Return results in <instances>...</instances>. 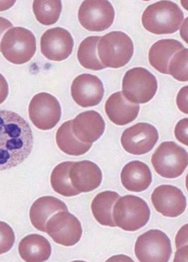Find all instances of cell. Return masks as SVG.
<instances>
[{"label":"cell","instance_id":"obj_1","mask_svg":"<svg viewBox=\"0 0 188 262\" xmlns=\"http://www.w3.org/2000/svg\"><path fill=\"white\" fill-rule=\"evenodd\" d=\"M34 145L32 129L18 114L0 110V171L24 162Z\"/></svg>","mask_w":188,"mask_h":262},{"label":"cell","instance_id":"obj_2","mask_svg":"<svg viewBox=\"0 0 188 262\" xmlns=\"http://www.w3.org/2000/svg\"><path fill=\"white\" fill-rule=\"evenodd\" d=\"M184 14L176 3L161 1L147 7L142 16V24L147 31L156 35L172 34L181 26Z\"/></svg>","mask_w":188,"mask_h":262},{"label":"cell","instance_id":"obj_3","mask_svg":"<svg viewBox=\"0 0 188 262\" xmlns=\"http://www.w3.org/2000/svg\"><path fill=\"white\" fill-rule=\"evenodd\" d=\"M98 49L99 57L106 68L119 69L131 60L134 54V44L125 33L113 31L101 38Z\"/></svg>","mask_w":188,"mask_h":262},{"label":"cell","instance_id":"obj_4","mask_svg":"<svg viewBox=\"0 0 188 262\" xmlns=\"http://www.w3.org/2000/svg\"><path fill=\"white\" fill-rule=\"evenodd\" d=\"M150 210L147 203L133 195L118 199L113 208V219L116 226L126 231H135L149 222Z\"/></svg>","mask_w":188,"mask_h":262},{"label":"cell","instance_id":"obj_5","mask_svg":"<svg viewBox=\"0 0 188 262\" xmlns=\"http://www.w3.org/2000/svg\"><path fill=\"white\" fill-rule=\"evenodd\" d=\"M0 47L6 60L14 64H23L30 61L36 53L35 36L27 29L13 28L3 36Z\"/></svg>","mask_w":188,"mask_h":262},{"label":"cell","instance_id":"obj_6","mask_svg":"<svg viewBox=\"0 0 188 262\" xmlns=\"http://www.w3.org/2000/svg\"><path fill=\"white\" fill-rule=\"evenodd\" d=\"M152 163L158 174L164 178L176 179L187 167V152L174 142H165L153 154Z\"/></svg>","mask_w":188,"mask_h":262},{"label":"cell","instance_id":"obj_7","mask_svg":"<svg viewBox=\"0 0 188 262\" xmlns=\"http://www.w3.org/2000/svg\"><path fill=\"white\" fill-rule=\"evenodd\" d=\"M157 90V79L148 70L135 68L125 73L122 92L129 101L146 104L152 100Z\"/></svg>","mask_w":188,"mask_h":262},{"label":"cell","instance_id":"obj_8","mask_svg":"<svg viewBox=\"0 0 188 262\" xmlns=\"http://www.w3.org/2000/svg\"><path fill=\"white\" fill-rule=\"evenodd\" d=\"M172 253L168 235L158 230H151L139 236L135 245V254L142 262H167Z\"/></svg>","mask_w":188,"mask_h":262},{"label":"cell","instance_id":"obj_9","mask_svg":"<svg viewBox=\"0 0 188 262\" xmlns=\"http://www.w3.org/2000/svg\"><path fill=\"white\" fill-rule=\"evenodd\" d=\"M78 17L84 28L91 32L109 29L115 19V10L107 0H86L80 6Z\"/></svg>","mask_w":188,"mask_h":262},{"label":"cell","instance_id":"obj_10","mask_svg":"<svg viewBox=\"0 0 188 262\" xmlns=\"http://www.w3.org/2000/svg\"><path fill=\"white\" fill-rule=\"evenodd\" d=\"M46 232L57 244L69 247L80 241L83 230L79 220L68 210H64L50 217L46 225Z\"/></svg>","mask_w":188,"mask_h":262},{"label":"cell","instance_id":"obj_11","mask_svg":"<svg viewBox=\"0 0 188 262\" xmlns=\"http://www.w3.org/2000/svg\"><path fill=\"white\" fill-rule=\"evenodd\" d=\"M29 115L35 127L42 130H51L61 119V105L54 96L42 92L32 98Z\"/></svg>","mask_w":188,"mask_h":262},{"label":"cell","instance_id":"obj_12","mask_svg":"<svg viewBox=\"0 0 188 262\" xmlns=\"http://www.w3.org/2000/svg\"><path fill=\"white\" fill-rule=\"evenodd\" d=\"M158 140V132L153 125L139 123L127 128L121 136V141L127 152L142 156L152 150Z\"/></svg>","mask_w":188,"mask_h":262},{"label":"cell","instance_id":"obj_13","mask_svg":"<svg viewBox=\"0 0 188 262\" xmlns=\"http://www.w3.org/2000/svg\"><path fill=\"white\" fill-rule=\"evenodd\" d=\"M74 40L70 33L62 28L47 30L40 39V49L46 58L51 61H61L72 53Z\"/></svg>","mask_w":188,"mask_h":262},{"label":"cell","instance_id":"obj_14","mask_svg":"<svg viewBox=\"0 0 188 262\" xmlns=\"http://www.w3.org/2000/svg\"><path fill=\"white\" fill-rule=\"evenodd\" d=\"M71 91L74 101L83 108L100 104L105 93L101 79L90 74L77 76L73 81Z\"/></svg>","mask_w":188,"mask_h":262},{"label":"cell","instance_id":"obj_15","mask_svg":"<svg viewBox=\"0 0 188 262\" xmlns=\"http://www.w3.org/2000/svg\"><path fill=\"white\" fill-rule=\"evenodd\" d=\"M155 209L165 216L176 217L185 211L186 199L179 188L161 185L155 189L152 195Z\"/></svg>","mask_w":188,"mask_h":262},{"label":"cell","instance_id":"obj_16","mask_svg":"<svg viewBox=\"0 0 188 262\" xmlns=\"http://www.w3.org/2000/svg\"><path fill=\"white\" fill-rule=\"evenodd\" d=\"M73 186L79 193H87L97 189L102 181L101 169L90 161L74 162L69 171Z\"/></svg>","mask_w":188,"mask_h":262},{"label":"cell","instance_id":"obj_17","mask_svg":"<svg viewBox=\"0 0 188 262\" xmlns=\"http://www.w3.org/2000/svg\"><path fill=\"white\" fill-rule=\"evenodd\" d=\"M105 123L101 114L95 111H88L77 116L73 120L72 130L77 139L92 144L101 137L105 132Z\"/></svg>","mask_w":188,"mask_h":262},{"label":"cell","instance_id":"obj_18","mask_svg":"<svg viewBox=\"0 0 188 262\" xmlns=\"http://www.w3.org/2000/svg\"><path fill=\"white\" fill-rule=\"evenodd\" d=\"M140 106L129 101L122 92L113 94L105 104V112L109 120L118 125L132 122L138 117Z\"/></svg>","mask_w":188,"mask_h":262},{"label":"cell","instance_id":"obj_19","mask_svg":"<svg viewBox=\"0 0 188 262\" xmlns=\"http://www.w3.org/2000/svg\"><path fill=\"white\" fill-rule=\"evenodd\" d=\"M124 187L132 192L145 191L152 182V174L149 166L139 161L129 162L121 174Z\"/></svg>","mask_w":188,"mask_h":262},{"label":"cell","instance_id":"obj_20","mask_svg":"<svg viewBox=\"0 0 188 262\" xmlns=\"http://www.w3.org/2000/svg\"><path fill=\"white\" fill-rule=\"evenodd\" d=\"M64 210H68L67 206L60 199L44 196L37 199L33 204L29 215L33 226L37 230L46 232V225L50 217Z\"/></svg>","mask_w":188,"mask_h":262},{"label":"cell","instance_id":"obj_21","mask_svg":"<svg viewBox=\"0 0 188 262\" xmlns=\"http://www.w3.org/2000/svg\"><path fill=\"white\" fill-rule=\"evenodd\" d=\"M183 49L182 44L175 39L158 40L150 48L149 54L150 63L158 72L169 75V62L173 55Z\"/></svg>","mask_w":188,"mask_h":262},{"label":"cell","instance_id":"obj_22","mask_svg":"<svg viewBox=\"0 0 188 262\" xmlns=\"http://www.w3.org/2000/svg\"><path fill=\"white\" fill-rule=\"evenodd\" d=\"M18 252L25 261H45L51 255V246L49 241L42 235H29L21 239L18 246Z\"/></svg>","mask_w":188,"mask_h":262},{"label":"cell","instance_id":"obj_23","mask_svg":"<svg viewBox=\"0 0 188 262\" xmlns=\"http://www.w3.org/2000/svg\"><path fill=\"white\" fill-rule=\"evenodd\" d=\"M119 193L112 191H105L99 193L91 203V211L96 220L103 226L116 227L113 219V208Z\"/></svg>","mask_w":188,"mask_h":262},{"label":"cell","instance_id":"obj_24","mask_svg":"<svg viewBox=\"0 0 188 262\" xmlns=\"http://www.w3.org/2000/svg\"><path fill=\"white\" fill-rule=\"evenodd\" d=\"M73 120L66 121L58 128L56 142L64 153L72 156H81L90 150L92 144L85 143L77 139L72 130Z\"/></svg>","mask_w":188,"mask_h":262},{"label":"cell","instance_id":"obj_25","mask_svg":"<svg viewBox=\"0 0 188 262\" xmlns=\"http://www.w3.org/2000/svg\"><path fill=\"white\" fill-rule=\"evenodd\" d=\"M73 163L71 161L62 162L55 167L51 176L52 187L55 192L65 197L75 196L80 193L74 188L69 178Z\"/></svg>","mask_w":188,"mask_h":262},{"label":"cell","instance_id":"obj_26","mask_svg":"<svg viewBox=\"0 0 188 262\" xmlns=\"http://www.w3.org/2000/svg\"><path fill=\"white\" fill-rule=\"evenodd\" d=\"M100 39V36H89L80 43L77 58L83 68L95 71L106 68L102 64L97 55V49Z\"/></svg>","mask_w":188,"mask_h":262},{"label":"cell","instance_id":"obj_27","mask_svg":"<svg viewBox=\"0 0 188 262\" xmlns=\"http://www.w3.org/2000/svg\"><path fill=\"white\" fill-rule=\"evenodd\" d=\"M36 19L40 24L50 26L56 24L62 11V3L59 0H36L33 4Z\"/></svg>","mask_w":188,"mask_h":262},{"label":"cell","instance_id":"obj_28","mask_svg":"<svg viewBox=\"0 0 188 262\" xmlns=\"http://www.w3.org/2000/svg\"><path fill=\"white\" fill-rule=\"evenodd\" d=\"M188 50L183 49L176 53L169 62V75L180 82H187L188 80Z\"/></svg>","mask_w":188,"mask_h":262},{"label":"cell","instance_id":"obj_29","mask_svg":"<svg viewBox=\"0 0 188 262\" xmlns=\"http://www.w3.org/2000/svg\"><path fill=\"white\" fill-rule=\"evenodd\" d=\"M15 242V235L12 227L0 221V254L8 252Z\"/></svg>","mask_w":188,"mask_h":262},{"label":"cell","instance_id":"obj_30","mask_svg":"<svg viewBox=\"0 0 188 262\" xmlns=\"http://www.w3.org/2000/svg\"><path fill=\"white\" fill-rule=\"evenodd\" d=\"M187 124V118L182 119L177 124L175 130V137L176 139L186 146L188 145Z\"/></svg>","mask_w":188,"mask_h":262},{"label":"cell","instance_id":"obj_31","mask_svg":"<svg viewBox=\"0 0 188 262\" xmlns=\"http://www.w3.org/2000/svg\"><path fill=\"white\" fill-rule=\"evenodd\" d=\"M187 86L180 90L177 96L176 102L179 109L183 113L187 114Z\"/></svg>","mask_w":188,"mask_h":262},{"label":"cell","instance_id":"obj_32","mask_svg":"<svg viewBox=\"0 0 188 262\" xmlns=\"http://www.w3.org/2000/svg\"><path fill=\"white\" fill-rule=\"evenodd\" d=\"M9 95V85L5 77L0 73V105L5 101Z\"/></svg>","mask_w":188,"mask_h":262},{"label":"cell","instance_id":"obj_33","mask_svg":"<svg viewBox=\"0 0 188 262\" xmlns=\"http://www.w3.org/2000/svg\"><path fill=\"white\" fill-rule=\"evenodd\" d=\"M12 27L13 25L9 20L6 19L5 18L0 17V39H1L4 33H5L7 29ZM0 51H1V50H0Z\"/></svg>","mask_w":188,"mask_h":262}]
</instances>
